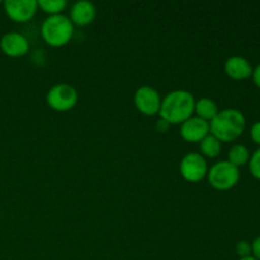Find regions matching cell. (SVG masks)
I'll list each match as a JSON object with an SVG mask.
<instances>
[{
	"instance_id": "cell-1",
	"label": "cell",
	"mask_w": 260,
	"mask_h": 260,
	"mask_svg": "<svg viewBox=\"0 0 260 260\" xmlns=\"http://www.w3.org/2000/svg\"><path fill=\"white\" fill-rule=\"evenodd\" d=\"M196 98L188 90L178 89L162 98L160 107V119L169 124H182L194 114Z\"/></svg>"
},
{
	"instance_id": "cell-2",
	"label": "cell",
	"mask_w": 260,
	"mask_h": 260,
	"mask_svg": "<svg viewBox=\"0 0 260 260\" xmlns=\"http://www.w3.org/2000/svg\"><path fill=\"white\" fill-rule=\"evenodd\" d=\"M246 127V118L236 108H226L217 113L210 122V134L221 142L235 141L243 135Z\"/></svg>"
},
{
	"instance_id": "cell-3",
	"label": "cell",
	"mask_w": 260,
	"mask_h": 260,
	"mask_svg": "<svg viewBox=\"0 0 260 260\" xmlns=\"http://www.w3.org/2000/svg\"><path fill=\"white\" fill-rule=\"evenodd\" d=\"M41 36L51 47H62L73 38L74 24L65 14L48 15L41 25Z\"/></svg>"
},
{
	"instance_id": "cell-4",
	"label": "cell",
	"mask_w": 260,
	"mask_h": 260,
	"mask_svg": "<svg viewBox=\"0 0 260 260\" xmlns=\"http://www.w3.org/2000/svg\"><path fill=\"white\" fill-rule=\"evenodd\" d=\"M208 183L211 187L217 190H229L235 187L240 179L239 168L229 162L228 160H221L208 168Z\"/></svg>"
},
{
	"instance_id": "cell-5",
	"label": "cell",
	"mask_w": 260,
	"mask_h": 260,
	"mask_svg": "<svg viewBox=\"0 0 260 260\" xmlns=\"http://www.w3.org/2000/svg\"><path fill=\"white\" fill-rule=\"evenodd\" d=\"M79 101L78 90L70 84H56L48 90L46 102L53 111L68 112L76 106Z\"/></svg>"
},
{
	"instance_id": "cell-6",
	"label": "cell",
	"mask_w": 260,
	"mask_h": 260,
	"mask_svg": "<svg viewBox=\"0 0 260 260\" xmlns=\"http://www.w3.org/2000/svg\"><path fill=\"white\" fill-rule=\"evenodd\" d=\"M179 172L183 179L187 180V182H201V180L207 177V160L200 152H188L180 160Z\"/></svg>"
},
{
	"instance_id": "cell-7",
	"label": "cell",
	"mask_w": 260,
	"mask_h": 260,
	"mask_svg": "<svg viewBox=\"0 0 260 260\" xmlns=\"http://www.w3.org/2000/svg\"><path fill=\"white\" fill-rule=\"evenodd\" d=\"M161 101L162 98L160 96L159 91L155 88H152V86H140L135 91V106H136L137 111L140 113L145 114V116L152 117L159 114L160 107H161Z\"/></svg>"
},
{
	"instance_id": "cell-8",
	"label": "cell",
	"mask_w": 260,
	"mask_h": 260,
	"mask_svg": "<svg viewBox=\"0 0 260 260\" xmlns=\"http://www.w3.org/2000/svg\"><path fill=\"white\" fill-rule=\"evenodd\" d=\"M38 5L36 0H7L4 10L8 17L17 23L29 22L35 17Z\"/></svg>"
},
{
	"instance_id": "cell-9",
	"label": "cell",
	"mask_w": 260,
	"mask_h": 260,
	"mask_svg": "<svg viewBox=\"0 0 260 260\" xmlns=\"http://www.w3.org/2000/svg\"><path fill=\"white\" fill-rule=\"evenodd\" d=\"M0 50L9 57H22L29 51V42L22 33L8 32L0 38Z\"/></svg>"
},
{
	"instance_id": "cell-10",
	"label": "cell",
	"mask_w": 260,
	"mask_h": 260,
	"mask_svg": "<svg viewBox=\"0 0 260 260\" xmlns=\"http://www.w3.org/2000/svg\"><path fill=\"white\" fill-rule=\"evenodd\" d=\"M210 135V122L192 116L180 124V136L187 142H201Z\"/></svg>"
},
{
	"instance_id": "cell-11",
	"label": "cell",
	"mask_w": 260,
	"mask_h": 260,
	"mask_svg": "<svg viewBox=\"0 0 260 260\" xmlns=\"http://www.w3.org/2000/svg\"><path fill=\"white\" fill-rule=\"evenodd\" d=\"M96 17L95 5L88 0H80L71 5L70 8V20L74 25L85 27L94 22Z\"/></svg>"
},
{
	"instance_id": "cell-12",
	"label": "cell",
	"mask_w": 260,
	"mask_h": 260,
	"mask_svg": "<svg viewBox=\"0 0 260 260\" xmlns=\"http://www.w3.org/2000/svg\"><path fill=\"white\" fill-rule=\"evenodd\" d=\"M254 68L243 56H231L225 62V73L234 80H245L253 75Z\"/></svg>"
},
{
	"instance_id": "cell-13",
	"label": "cell",
	"mask_w": 260,
	"mask_h": 260,
	"mask_svg": "<svg viewBox=\"0 0 260 260\" xmlns=\"http://www.w3.org/2000/svg\"><path fill=\"white\" fill-rule=\"evenodd\" d=\"M218 112H220V109H218V106L216 104V102L213 101V99L207 98V96H203V98H200L198 101H196V104H194L196 116L205 119V121L211 122L216 116H217Z\"/></svg>"
},
{
	"instance_id": "cell-14",
	"label": "cell",
	"mask_w": 260,
	"mask_h": 260,
	"mask_svg": "<svg viewBox=\"0 0 260 260\" xmlns=\"http://www.w3.org/2000/svg\"><path fill=\"white\" fill-rule=\"evenodd\" d=\"M222 150V142L216 139L213 135H207L202 141L200 142V154L203 157H217Z\"/></svg>"
},
{
	"instance_id": "cell-15",
	"label": "cell",
	"mask_w": 260,
	"mask_h": 260,
	"mask_svg": "<svg viewBox=\"0 0 260 260\" xmlns=\"http://www.w3.org/2000/svg\"><path fill=\"white\" fill-rule=\"evenodd\" d=\"M250 151L248 147L243 144H236L229 150L228 154V161L235 165L236 168H240L243 165L248 164L250 160Z\"/></svg>"
},
{
	"instance_id": "cell-16",
	"label": "cell",
	"mask_w": 260,
	"mask_h": 260,
	"mask_svg": "<svg viewBox=\"0 0 260 260\" xmlns=\"http://www.w3.org/2000/svg\"><path fill=\"white\" fill-rule=\"evenodd\" d=\"M37 5L42 12L47 13L48 15H57L62 14V12L68 7V2L66 0H38Z\"/></svg>"
},
{
	"instance_id": "cell-17",
	"label": "cell",
	"mask_w": 260,
	"mask_h": 260,
	"mask_svg": "<svg viewBox=\"0 0 260 260\" xmlns=\"http://www.w3.org/2000/svg\"><path fill=\"white\" fill-rule=\"evenodd\" d=\"M248 164L251 175L260 180V147H258V149L250 155V160H249Z\"/></svg>"
},
{
	"instance_id": "cell-18",
	"label": "cell",
	"mask_w": 260,
	"mask_h": 260,
	"mask_svg": "<svg viewBox=\"0 0 260 260\" xmlns=\"http://www.w3.org/2000/svg\"><path fill=\"white\" fill-rule=\"evenodd\" d=\"M236 254L240 258H246L251 255V243L248 240H240L236 244Z\"/></svg>"
},
{
	"instance_id": "cell-19",
	"label": "cell",
	"mask_w": 260,
	"mask_h": 260,
	"mask_svg": "<svg viewBox=\"0 0 260 260\" xmlns=\"http://www.w3.org/2000/svg\"><path fill=\"white\" fill-rule=\"evenodd\" d=\"M250 137L256 145H259L260 147V121L255 122V123L251 126L250 128Z\"/></svg>"
},
{
	"instance_id": "cell-20",
	"label": "cell",
	"mask_w": 260,
	"mask_h": 260,
	"mask_svg": "<svg viewBox=\"0 0 260 260\" xmlns=\"http://www.w3.org/2000/svg\"><path fill=\"white\" fill-rule=\"evenodd\" d=\"M251 255L256 260H260V236H256L251 243Z\"/></svg>"
},
{
	"instance_id": "cell-21",
	"label": "cell",
	"mask_w": 260,
	"mask_h": 260,
	"mask_svg": "<svg viewBox=\"0 0 260 260\" xmlns=\"http://www.w3.org/2000/svg\"><path fill=\"white\" fill-rule=\"evenodd\" d=\"M251 78H253L254 84H255V85L260 89V62L255 66V68H254L253 75H251Z\"/></svg>"
},
{
	"instance_id": "cell-22",
	"label": "cell",
	"mask_w": 260,
	"mask_h": 260,
	"mask_svg": "<svg viewBox=\"0 0 260 260\" xmlns=\"http://www.w3.org/2000/svg\"><path fill=\"white\" fill-rule=\"evenodd\" d=\"M155 127H156V129L159 132H167L168 128L170 127V124L167 123L165 121H162V119H159V121L156 122V126Z\"/></svg>"
},
{
	"instance_id": "cell-23",
	"label": "cell",
	"mask_w": 260,
	"mask_h": 260,
	"mask_svg": "<svg viewBox=\"0 0 260 260\" xmlns=\"http://www.w3.org/2000/svg\"><path fill=\"white\" fill-rule=\"evenodd\" d=\"M239 260H256V259L254 258L253 255H250V256H246V258H240Z\"/></svg>"
}]
</instances>
